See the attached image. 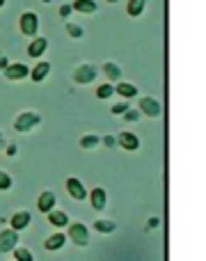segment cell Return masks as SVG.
Returning a JSON list of instances; mask_svg holds the SVG:
<instances>
[{
    "label": "cell",
    "instance_id": "6da1fadb",
    "mask_svg": "<svg viewBox=\"0 0 206 261\" xmlns=\"http://www.w3.org/2000/svg\"><path fill=\"white\" fill-rule=\"evenodd\" d=\"M18 25H21L23 35L35 37L37 30H39V18H37L35 12H25V14H21V21H18Z\"/></svg>",
    "mask_w": 206,
    "mask_h": 261
},
{
    "label": "cell",
    "instance_id": "7a4b0ae2",
    "mask_svg": "<svg viewBox=\"0 0 206 261\" xmlns=\"http://www.w3.org/2000/svg\"><path fill=\"white\" fill-rule=\"evenodd\" d=\"M39 124V115L37 113H21L16 117V122H14V128L18 130V133H25V130H30L32 126H37Z\"/></svg>",
    "mask_w": 206,
    "mask_h": 261
},
{
    "label": "cell",
    "instance_id": "3957f363",
    "mask_svg": "<svg viewBox=\"0 0 206 261\" xmlns=\"http://www.w3.org/2000/svg\"><path fill=\"white\" fill-rule=\"evenodd\" d=\"M16 241H18V231H14V229L0 231V254L12 252L16 248Z\"/></svg>",
    "mask_w": 206,
    "mask_h": 261
},
{
    "label": "cell",
    "instance_id": "277c9868",
    "mask_svg": "<svg viewBox=\"0 0 206 261\" xmlns=\"http://www.w3.org/2000/svg\"><path fill=\"white\" fill-rule=\"evenodd\" d=\"M69 239H71L76 245H87V241H90L87 227L81 225V222H73V225L69 227Z\"/></svg>",
    "mask_w": 206,
    "mask_h": 261
},
{
    "label": "cell",
    "instance_id": "5b68a950",
    "mask_svg": "<svg viewBox=\"0 0 206 261\" xmlns=\"http://www.w3.org/2000/svg\"><path fill=\"white\" fill-rule=\"evenodd\" d=\"M96 78V69L90 67V64H83V67L76 69V73H73V81L81 83V85H85V83H92Z\"/></svg>",
    "mask_w": 206,
    "mask_h": 261
},
{
    "label": "cell",
    "instance_id": "8992f818",
    "mask_svg": "<svg viewBox=\"0 0 206 261\" xmlns=\"http://www.w3.org/2000/svg\"><path fill=\"white\" fill-rule=\"evenodd\" d=\"M67 193L71 195L73 199H78V202L87 197V190H85V186H83L78 179H73V176H69V179H67Z\"/></svg>",
    "mask_w": 206,
    "mask_h": 261
},
{
    "label": "cell",
    "instance_id": "52a82bcc",
    "mask_svg": "<svg viewBox=\"0 0 206 261\" xmlns=\"http://www.w3.org/2000/svg\"><path fill=\"white\" fill-rule=\"evenodd\" d=\"M140 110L144 115H149V117H158L161 115V103L156 99H151V96H144V99H140Z\"/></svg>",
    "mask_w": 206,
    "mask_h": 261
},
{
    "label": "cell",
    "instance_id": "ba28073f",
    "mask_svg": "<svg viewBox=\"0 0 206 261\" xmlns=\"http://www.w3.org/2000/svg\"><path fill=\"white\" fill-rule=\"evenodd\" d=\"M53 206H55V193L53 190H44L39 195V199H37V208L41 213H48V211H53Z\"/></svg>",
    "mask_w": 206,
    "mask_h": 261
},
{
    "label": "cell",
    "instance_id": "9c48e42d",
    "mask_svg": "<svg viewBox=\"0 0 206 261\" xmlns=\"http://www.w3.org/2000/svg\"><path fill=\"white\" fill-rule=\"evenodd\" d=\"M46 48H48V39H46V37H37V39H32V44L28 46V55H30V58H39V55H44Z\"/></svg>",
    "mask_w": 206,
    "mask_h": 261
},
{
    "label": "cell",
    "instance_id": "30bf717a",
    "mask_svg": "<svg viewBox=\"0 0 206 261\" xmlns=\"http://www.w3.org/2000/svg\"><path fill=\"white\" fill-rule=\"evenodd\" d=\"M28 73H30V71H28V67H25V64H21V62H18V64H9V67L5 69V76H7L9 81H21V78H25Z\"/></svg>",
    "mask_w": 206,
    "mask_h": 261
},
{
    "label": "cell",
    "instance_id": "8fae6325",
    "mask_svg": "<svg viewBox=\"0 0 206 261\" xmlns=\"http://www.w3.org/2000/svg\"><path fill=\"white\" fill-rule=\"evenodd\" d=\"M9 225H12V229H14V231L25 229V227L30 225V213H28V211H18V213H14L12 220H9Z\"/></svg>",
    "mask_w": 206,
    "mask_h": 261
},
{
    "label": "cell",
    "instance_id": "7c38bea8",
    "mask_svg": "<svg viewBox=\"0 0 206 261\" xmlns=\"http://www.w3.org/2000/svg\"><path fill=\"white\" fill-rule=\"evenodd\" d=\"M117 142H119L121 147L126 149V151H135V149L140 147V140L135 138V135L131 133V130H124V133H121L119 138H117Z\"/></svg>",
    "mask_w": 206,
    "mask_h": 261
},
{
    "label": "cell",
    "instance_id": "4fadbf2b",
    "mask_svg": "<svg viewBox=\"0 0 206 261\" xmlns=\"http://www.w3.org/2000/svg\"><path fill=\"white\" fill-rule=\"evenodd\" d=\"M106 202H108V197H106V190L103 188H94L90 193V204L96 208V211H101V208L106 206Z\"/></svg>",
    "mask_w": 206,
    "mask_h": 261
},
{
    "label": "cell",
    "instance_id": "5bb4252c",
    "mask_svg": "<svg viewBox=\"0 0 206 261\" xmlns=\"http://www.w3.org/2000/svg\"><path fill=\"white\" fill-rule=\"evenodd\" d=\"M48 71H50V64H48V62H39V64H37V67L30 71V78H32L35 83H41L46 76H48Z\"/></svg>",
    "mask_w": 206,
    "mask_h": 261
},
{
    "label": "cell",
    "instance_id": "9a60e30c",
    "mask_svg": "<svg viewBox=\"0 0 206 261\" xmlns=\"http://www.w3.org/2000/svg\"><path fill=\"white\" fill-rule=\"evenodd\" d=\"M71 9H76L81 14H92V12H96V3L94 0H73Z\"/></svg>",
    "mask_w": 206,
    "mask_h": 261
},
{
    "label": "cell",
    "instance_id": "2e32d148",
    "mask_svg": "<svg viewBox=\"0 0 206 261\" xmlns=\"http://www.w3.org/2000/svg\"><path fill=\"white\" fill-rule=\"evenodd\" d=\"M48 222L53 227H64V225H69V218H67V213L64 211H48Z\"/></svg>",
    "mask_w": 206,
    "mask_h": 261
},
{
    "label": "cell",
    "instance_id": "e0dca14e",
    "mask_svg": "<svg viewBox=\"0 0 206 261\" xmlns=\"http://www.w3.org/2000/svg\"><path fill=\"white\" fill-rule=\"evenodd\" d=\"M117 94H121L124 99H133L135 94H138V90H135V85H131V83H119V85L115 87Z\"/></svg>",
    "mask_w": 206,
    "mask_h": 261
},
{
    "label": "cell",
    "instance_id": "ac0fdd59",
    "mask_svg": "<svg viewBox=\"0 0 206 261\" xmlns=\"http://www.w3.org/2000/svg\"><path fill=\"white\" fill-rule=\"evenodd\" d=\"M103 71H106V76L110 78V81H119V76H121L119 67H117L115 62H106L103 64Z\"/></svg>",
    "mask_w": 206,
    "mask_h": 261
},
{
    "label": "cell",
    "instance_id": "d6986e66",
    "mask_svg": "<svg viewBox=\"0 0 206 261\" xmlns=\"http://www.w3.org/2000/svg\"><path fill=\"white\" fill-rule=\"evenodd\" d=\"M64 241L67 239H64L62 234H53L48 241H46V250H60L64 245Z\"/></svg>",
    "mask_w": 206,
    "mask_h": 261
},
{
    "label": "cell",
    "instance_id": "ffe728a7",
    "mask_svg": "<svg viewBox=\"0 0 206 261\" xmlns=\"http://www.w3.org/2000/svg\"><path fill=\"white\" fill-rule=\"evenodd\" d=\"M144 3L147 0H131L128 3V16H140L144 12Z\"/></svg>",
    "mask_w": 206,
    "mask_h": 261
},
{
    "label": "cell",
    "instance_id": "44dd1931",
    "mask_svg": "<svg viewBox=\"0 0 206 261\" xmlns=\"http://www.w3.org/2000/svg\"><path fill=\"white\" fill-rule=\"evenodd\" d=\"M115 222L112 220H96L94 222V229L96 231H101V234H110V231H115Z\"/></svg>",
    "mask_w": 206,
    "mask_h": 261
},
{
    "label": "cell",
    "instance_id": "7402d4cb",
    "mask_svg": "<svg viewBox=\"0 0 206 261\" xmlns=\"http://www.w3.org/2000/svg\"><path fill=\"white\" fill-rule=\"evenodd\" d=\"M12 252H14V261H35L30 250H25V248H14Z\"/></svg>",
    "mask_w": 206,
    "mask_h": 261
},
{
    "label": "cell",
    "instance_id": "603a6c76",
    "mask_svg": "<svg viewBox=\"0 0 206 261\" xmlns=\"http://www.w3.org/2000/svg\"><path fill=\"white\" fill-rule=\"evenodd\" d=\"M112 94H115V87H112L110 83H106V85H101L99 90H96V96H99L101 101H106L108 96H112Z\"/></svg>",
    "mask_w": 206,
    "mask_h": 261
},
{
    "label": "cell",
    "instance_id": "cb8c5ba5",
    "mask_svg": "<svg viewBox=\"0 0 206 261\" xmlns=\"http://www.w3.org/2000/svg\"><path fill=\"white\" fill-rule=\"evenodd\" d=\"M99 144V135H83L81 138V147L83 149H92Z\"/></svg>",
    "mask_w": 206,
    "mask_h": 261
},
{
    "label": "cell",
    "instance_id": "d4e9b609",
    "mask_svg": "<svg viewBox=\"0 0 206 261\" xmlns=\"http://www.w3.org/2000/svg\"><path fill=\"white\" fill-rule=\"evenodd\" d=\"M12 188V176L7 172H0V190H7Z\"/></svg>",
    "mask_w": 206,
    "mask_h": 261
},
{
    "label": "cell",
    "instance_id": "484cf974",
    "mask_svg": "<svg viewBox=\"0 0 206 261\" xmlns=\"http://www.w3.org/2000/svg\"><path fill=\"white\" fill-rule=\"evenodd\" d=\"M67 32L71 37H76V39H78V37H83V28L76 25V23H67Z\"/></svg>",
    "mask_w": 206,
    "mask_h": 261
},
{
    "label": "cell",
    "instance_id": "4316f807",
    "mask_svg": "<svg viewBox=\"0 0 206 261\" xmlns=\"http://www.w3.org/2000/svg\"><path fill=\"white\" fill-rule=\"evenodd\" d=\"M126 110H128V103H117V106H112V115H124Z\"/></svg>",
    "mask_w": 206,
    "mask_h": 261
},
{
    "label": "cell",
    "instance_id": "83f0119b",
    "mask_svg": "<svg viewBox=\"0 0 206 261\" xmlns=\"http://www.w3.org/2000/svg\"><path fill=\"white\" fill-rule=\"evenodd\" d=\"M69 14H71V5H62V7H60V16L67 18Z\"/></svg>",
    "mask_w": 206,
    "mask_h": 261
},
{
    "label": "cell",
    "instance_id": "f1b7e54d",
    "mask_svg": "<svg viewBox=\"0 0 206 261\" xmlns=\"http://www.w3.org/2000/svg\"><path fill=\"white\" fill-rule=\"evenodd\" d=\"M126 119H128V122H138V117H140V115L138 113H135V110H126Z\"/></svg>",
    "mask_w": 206,
    "mask_h": 261
},
{
    "label": "cell",
    "instance_id": "f546056e",
    "mask_svg": "<svg viewBox=\"0 0 206 261\" xmlns=\"http://www.w3.org/2000/svg\"><path fill=\"white\" fill-rule=\"evenodd\" d=\"M103 144H106V147H112V144H115V138H110V135H106V138H103Z\"/></svg>",
    "mask_w": 206,
    "mask_h": 261
},
{
    "label": "cell",
    "instance_id": "4dcf8cb0",
    "mask_svg": "<svg viewBox=\"0 0 206 261\" xmlns=\"http://www.w3.org/2000/svg\"><path fill=\"white\" fill-rule=\"evenodd\" d=\"M9 67V60L7 58H0V69H7Z\"/></svg>",
    "mask_w": 206,
    "mask_h": 261
},
{
    "label": "cell",
    "instance_id": "1f68e13d",
    "mask_svg": "<svg viewBox=\"0 0 206 261\" xmlns=\"http://www.w3.org/2000/svg\"><path fill=\"white\" fill-rule=\"evenodd\" d=\"M16 153V144H12V147H7V156H14Z\"/></svg>",
    "mask_w": 206,
    "mask_h": 261
},
{
    "label": "cell",
    "instance_id": "d6a6232c",
    "mask_svg": "<svg viewBox=\"0 0 206 261\" xmlns=\"http://www.w3.org/2000/svg\"><path fill=\"white\" fill-rule=\"evenodd\" d=\"M149 227H151V229L153 227H158V218H151V220H149Z\"/></svg>",
    "mask_w": 206,
    "mask_h": 261
},
{
    "label": "cell",
    "instance_id": "836d02e7",
    "mask_svg": "<svg viewBox=\"0 0 206 261\" xmlns=\"http://www.w3.org/2000/svg\"><path fill=\"white\" fill-rule=\"evenodd\" d=\"M0 147H3V133H0Z\"/></svg>",
    "mask_w": 206,
    "mask_h": 261
},
{
    "label": "cell",
    "instance_id": "e575fe53",
    "mask_svg": "<svg viewBox=\"0 0 206 261\" xmlns=\"http://www.w3.org/2000/svg\"><path fill=\"white\" fill-rule=\"evenodd\" d=\"M3 5H5V0H0V7H3Z\"/></svg>",
    "mask_w": 206,
    "mask_h": 261
},
{
    "label": "cell",
    "instance_id": "d590c367",
    "mask_svg": "<svg viewBox=\"0 0 206 261\" xmlns=\"http://www.w3.org/2000/svg\"><path fill=\"white\" fill-rule=\"evenodd\" d=\"M108 3H117V0H108Z\"/></svg>",
    "mask_w": 206,
    "mask_h": 261
}]
</instances>
